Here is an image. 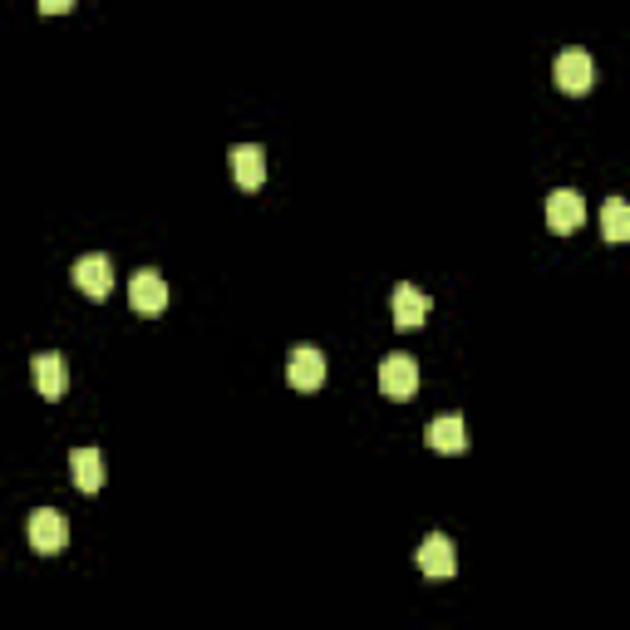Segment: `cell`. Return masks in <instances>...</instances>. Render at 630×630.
Here are the masks:
<instances>
[{
  "label": "cell",
  "mask_w": 630,
  "mask_h": 630,
  "mask_svg": "<svg viewBox=\"0 0 630 630\" xmlns=\"http://www.w3.org/2000/svg\"><path fill=\"white\" fill-rule=\"evenodd\" d=\"M557 84L567 94H591L596 89V59L586 49H561L557 55Z\"/></svg>",
  "instance_id": "6"
},
{
  "label": "cell",
  "mask_w": 630,
  "mask_h": 630,
  "mask_svg": "<svg viewBox=\"0 0 630 630\" xmlns=\"http://www.w3.org/2000/svg\"><path fill=\"white\" fill-rule=\"evenodd\" d=\"M389 311H394V325L399 330H419L423 320H429V311H433V301L419 291V285H394V295H389Z\"/></svg>",
  "instance_id": "10"
},
{
  "label": "cell",
  "mask_w": 630,
  "mask_h": 630,
  "mask_svg": "<svg viewBox=\"0 0 630 630\" xmlns=\"http://www.w3.org/2000/svg\"><path fill=\"white\" fill-rule=\"evenodd\" d=\"M30 380H35V389H39L45 404H59L65 389H69V370H65V360H59L55 350H39L35 360H30Z\"/></svg>",
  "instance_id": "5"
},
{
  "label": "cell",
  "mask_w": 630,
  "mask_h": 630,
  "mask_svg": "<svg viewBox=\"0 0 630 630\" xmlns=\"http://www.w3.org/2000/svg\"><path fill=\"white\" fill-rule=\"evenodd\" d=\"M226 163H232L236 187H246V192H256V187L266 183V153L256 143H236L232 153H226Z\"/></svg>",
  "instance_id": "11"
},
{
  "label": "cell",
  "mask_w": 630,
  "mask_h": 630,
  "mask_svg": "<svg viewBox=\"0 0 630 630\" xmlns=\"http://www.w3.org/2000/svg\"><path fill=\"white\" fill-rule=\"evenodd\" d=\"M413 557H419V571H423V576H433V581H448L453 571H458L453 541L443 537V532H429V537L419 541V551H413Z\"/></svg>",
  "instance_id": "9"
},
{
  "label": "cell",
  "mask_w": 630,
  "mask_h": 630,
  "mask_svg": "<svg viewBox=\"0 0 630 630\" xmlns=\"http://www.w3.org/2000/svg\"><path fill=\"white\" fill-rule=\"evenodd\" d=\"M600 232H606L610 246L630 242V207H626V197H606V207H600Z\"/></svg>",
  "instance_id": "14"
},
{
  "label": "cell",
  "mask_w": 630,
  "mask_h": 630,
  "mask_svg": "<svg viewBox=\"0 0 630 630\" xmlns=\"http://www.w3.org/2000/svg\"><path fill=\"white\" fill-rule=\"evenodd\" d=\"M423 443H429L433 453H463V448H468V433H463V419H458V413H443V419H429V429H423Z\"/></svg>",
  "instance_id": "12"
},
{
  "label": "cell",
  "mask_w": 630,
  "mask_h": 630,
  "mask_svg": "<svg viewBox=\"0 0 630 630\" xmlns=\"http://www.w3.org/2000/svg\"><path fill=\"white\" fill-rule=\"evenodd\" d=\"M69 281H74L89 301H108V295H114V266H108L104 252H89L69 266Z\"/></svg>",
  "instance_id": "1"
},
{
  "label": "cell",
  "mask_w": 630,
  "mask_h": 630,
  "mask_svg": "<svg viewBox=\"0 0 630 630\" xmlns=\"http://www.w3.org/2000/svg\"><path fill=\"white\" fill-rule=\"evenodd\" d=\"M25 537H30V547H35L39 557H59V551H65V541H69V522L59 517L55 508H39V512H30Z\"/></svg>",
  "instance_id": "2"
},
{
  "label": "cell",
  "mask_w": 630,
  "mask_h": 630,
  "mask_svg": "<svg viewBox=\"0 0 630 630\" xmlns=\"http://www.w3.org/2000/svg\"><path fill=\"white\" fill-rule=\"evenodd\" d=\"M69 478H74L79 492L104 488V458H98V448H74V453H69Z\"/></svg>",
  "instance_id": "13"
},
{
  "label": "cell",
  "mask_w": 630,
  "mask_h": 630,
  "mask_svg": "<svg viewBox=\"0 0 630 630\" xmlns=\"http://www.w3.org/2000/svg\"><path fill=\"white\" fill-rule=\"evenodd\" d=\"M586 222V197L576 192V187H557V192L547 197V226L551 232H576V226Z\"/></svg>",
  "instance_id": "8"
},
{
  "label": "cell",
  "mask_w": 630,
  "mask_h": 630,
  "mask_svg": "<svg viewBox=\"0 0 630 630\" xmlns=\"http://www.w3.org/2000/svg\"><path fill=\"white\" fill-rule=\"evenodd\" d=\"M39 15H65V10H74V0H35Z\"/></svg>",
  "instance_id": "15"
},
{
  "label": "cell",
  "mask_w": 630,
  "mask_h": 630,
  "mask_svg": "<svg viewBox=\"0 0 630 630\" xmlns=\"http://www.w3.org/2000/svg\"><path fill=\"white\" fill-rule=\"evenodd\" d=\"M128 305H133L138 315H163L167 311V281L153 271V266H143V271L128 276Z\"/></svg>",
  "instance_id": "4"
},
{
  "label": "cell",
  "mask_w": 630,
  "mask_h": 630,
  "mask_svg": "<svg viewBox=\"0 0 630 630\" xmlns=\"http://www.w3.org/2000/svg\"><path fill=\"white\" fill-rule=\"evenodd\" d=\"M413 389H419V364L409 360V354H384L380 364V394L394 404H409Z\"/></svg>",
  "instance_id": "3"
},
{
  "label": "cell",
  "mask_w": 630,
  "mask_h": 630,
  "mask_svg": "<svg viewBox=\"0 0 630 630\" xmlns=\"http://www.w3.org/2000/svg\"><path fill=\"white\" fill-rule=\"evenodd\" d=\"M285 380H291V389L315 394V389L325 384V354L315 350V345H295V350H291V364H285Z\"/></svg>",
  "instance_id": "7"
}]
</instances>
